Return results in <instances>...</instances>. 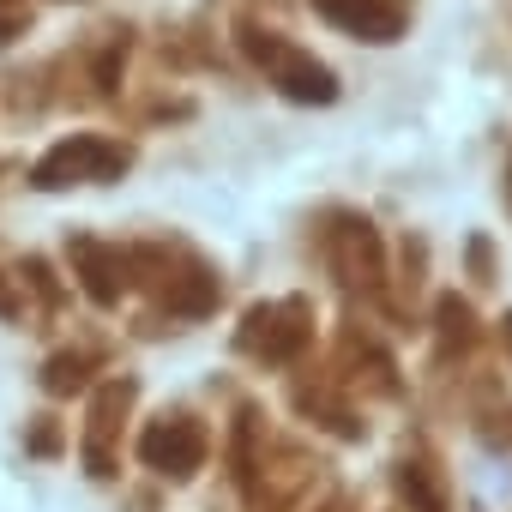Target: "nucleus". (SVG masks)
Masks as SVG:
<instances>
[{"label": "nucleus", "mask_w": 512, "mask_h": 512, "mask_svg": "<svg viewBox=\"0 0 512 512\" xmlns=\"http://www.w3.org/2000/svg\"><path fill=\"white\" fill-rule=\"evenodd\" d=\"M320 7H326L332 19H344V25H356V31H368L374 43H386V37H398V13H392V7H380V0H320Z\"/></svg>", "instance_id": "nucleus-1"}, {"label": "nucleus", "mask_w": 512, "mask_h": 512, "mask_svg": "<svg viewBox=\"0 0 512 512\" xmlns=\"http://www.w3.org/2000/svg\"><path fill=\"white\" fill-rule=\"evenodd\" d=\"M260 49V43H253ZM260 55H272V67H278V79H284V91L290 97H332V73L326 67H314V61H296V55H278V49H260Z\"/></svg>", "instance_id": "nucleus-2"}]
</instances>
